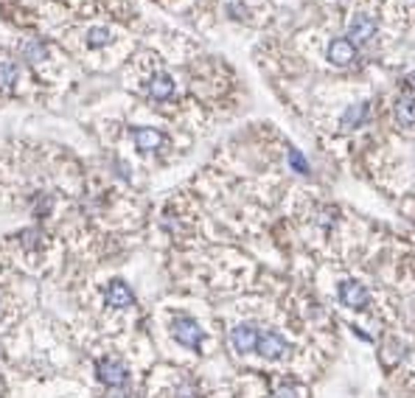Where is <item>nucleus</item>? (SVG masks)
Segmentation results:
<instances>
[{"instance_id":"1","label":"nucleus","mask_w":415,"mask_h":398,"mask_svg":"<svg viewBox=\"0 0 415 398\" xmlns=\"http://www.w3.org/2000/svg\"><path fill=\"white\" fill-rule=\"evenodd\" d=\"M171 337L182 345V348H188V351H199L202 348V339H205V331L199 328V323L194 320V317H174L171 320Z\"/></svg>"},{"instance_id":"2","label":"nucleus","mask_w":415,"mask_h":398,"mask_svg":"<svg viewBox=\"0 0 415 398\" xmlns=\"http://www.w3.org/2000/svg\"><path fill=\"white\" fill-rule=\"evenodd\" d=\"M289 351H292V348H289L286 337H281L278 331L267 328V331H261V334H259V342H256V353H259L261 359L278 362V359H284V356H286Z\"/></svg>"},{"instance_id":"3","label":"nucleus","mask_w":415,"mask_h":398,"mask_svg":"<svg viewBox=\"0 0 415 398\" xmlns=\"http://www.w3.org/2000/svg\"><path fill=\"white\" fill-rule=\"evenodd\" d=\"M96 376H99L101 384H107V387H112V390H121V387H126V381H129L126 364L118 362V359H110V356L96 362Z\"/></svg>"},{"instance_id":"4","label":"nucleus","mask_w":415,"mask_h":398,"mask_svg":"<svg viewBox=\"0 0 415 398\" xmlns=\"http://www.w3.org/2000/svg\"><path fill=\"white\" fill-rule=\"evenodd\" d=\"M337 297H340V303L345 309H354V311H362L370 303V292L359 281H342L340 289H337Z\"/></svg>"},{"instance_id":"5","label":"nucleus","mask_w":415,"mask_h":398,"mask_svg":"<svg viewBox=\"0 0 415 398\" xmlns=\"http://www.w3.org/2000/svg\"><path fill=\"white\" fill-rule=\"evenodd\" d=\"M376 20L367 15V12H356L354 17H351V23H348V40L354 43V45H367L373 37H376Z\"/></svg>"},{"instance_id":"6","label":"nucleus","mask_w":415,"mask_h":398,"mask_svg":"<svg viewBox=\"0 0 415 398\" xmlns=\"http://www.w3.org/2000/svg\"><path fill=\"white\" fill-rule=\"evenodd\" d=\"M328 62L337 65V68H348L356 62V45L348 40V37H337L328 43Z\"/></svg>"},{"instance_id":"7","label":"nucleus","mask_w":415,"mask_h":398,"mask_svg":"<svg viewBox=\"0 0 415 398\" xmlns=\"http://www.w3.org/2000/svg\"><path fill=\"white\" fill-rule=\"evenodd\" d=\"M259 325L256 323H239L233 331H231V345L239 351V353H253L256 351V342H259Z\"/></svg>"},{"instance_id":"8","label":"nucleus","mask_w":415,"mask_h":398,"mask_svg":"<svg viewBox=\"0 0 415 398\" xmlns=\"http://www.w3.org/2000/svg\"><path fill=\"white\" fill-rule=\"evenodd\" d=\"M367 115H370V101H359V104H351L342 115H340V129L342 132H354V129H359V126H365V121H367Z\"/></svg>"},{"instance_id":"9","label":"nucleus","mask_w":415,"mask_h":398,"mask_svg":"<svg viewBox=\"0 0 415 398\" xmlns=\"http://www.w3.org/2000/svg\"><path fill=\"white\" fill-rule=\"evenodd\" d=\"M393 118H395V124L404 126V129L415 124V96H412V93H404V96L395 98V104H393Z\"/></svg>"},{"instance_id":"10","label":"nucleus","mask_w":415,"mask_h":398,"mask_svg":"<svg viewBox=\"0 0 415 398\" xmlns=\"http://www.w3.org/2000/svg\"><path fill=\"white\" fill-rule=\"evenodd\" d=\"M132 303H135V295H132V289L124 281H112L107 286V306H112V309H129Z\"/></svg>"},{"instance_id":"11","label":"nucleus","mask_w":415,"mask_h":398,"mask_svg":"<svg viewBox=\"0 0 415 398\" xmlns=\"http://www.w3.org/2000/svg\"><path fill=\"white\" fill-rule=\"evenodd\" d=\"M132 140H135V146H138L140 152H157V149L163 146V135H160L157 129H149V126L135 129V132H132Z\"/></svg>"},{"instance_id":"12","label":"nucleus","mask_w":415,"mask_h":398,"mask_svg":"<svg viewBox=\"0 0 415 398\" xmlns=\"http://www.w3.org/2000/svg\"><path fill=\"white\" fill-rule=\"evenodd\" d=\"M149 96H152L154 101H166V98H171V96H174V79H171L168 73H157V76H152V82H149Z\"/></svg>"},{"instance_id":"13","label":"nucleus","mask_w":415,"mask_h":398,"mask_svg":"<svg viewBox=\"0 0 415 398\" xmlns=\"http://www.w3.org/2000/svg\"><path fill=\"white\" fill-rule=\"evenodd\" d=\"M20 51H23V57H26L29 62H43V59H48V45L40 43V40H29Z\"/></svg>"},{"instance_id":"14","label":"nucleus","mask_w":415,"mask_h":398,"mask_svg":"<svg viewBox=\"0 0 415 398\" xmlns=\"http://www.w3.org/2000/svg\"><path fill=\"white\" fill-rule=\"evenodd\" d=\"M110 43H112V31H110V29L93 26V29L87 31V45H90V48H104V45H110Z\"/></svg>"},{"instance_id":"15","label":"nucleus","mask_w":415,"mask_h":398,"mask_svg":"<svg viewBox=\"0 0 415 398\" xmlns=\"http://www.w3.org/2000/svg\"><path fill=\"white\" fill-rule=\"evenodd\" d=\"M17 76H20L17 65H12V62H0V90L12 87V84L17 82Z\"/></svg>"},{"instance_id":"16","label":"nucleus","mask_w":415,"mask_h":398,"mask_svg":"<svg viewBox=\"0 0 415 398\" xmlns=\"http://www.w3.org/2000/svg\"><path fill=\"white\" fill-rule=\"evenodd\" d=\"M174 398H199V390H196V384L182 381V384L177 387V395H174Z\"/></svg>"},{"instance_id":"17","label":"nucleus","mask_w":415,"mask_h":398,"mask_svg":"<svg viewBox=\"0 0 415 398\" xmlns=\"http://www.w3.org/2000/svg\"><path fill=\"white\" fill-rule=\"evenodd\" d=\"M289 163H292V165H295V168H298L300 174H306V171H309V163H306V157H300V154H298L295 149L289 152Z\"/></svg>"},{"instance_id":"18","label":"nucleus","mask_w":415,"mask_h":398,"mask_svg":"<svg viewBox=\"0 0 415 398\" xmlns=\"http://www.w3.org/2000/svg\"><path fill=\"white\" fill-rule=\"evenodd\" d=\"M48 211H51V196H48V199H43V196H40V202H37V214L43 216V214H48Z\"/></svg>"},{"instance_id":"19","label":"nucleus","mask_w":415,"mask_h":398,"mask_svg":"<svg viewBox=\"0 0 415 398\" xmlns=\"http://www.w3.org/2000/svg\"><path fill=\"white\" fill-rule=\"evenodd\" d=\"M404 87H407V90L415 96V71H409V73L404 76Z\"/></svg>"},{"instance_id":"20","label":"nucleus","mask_w":415,"mask_h":398,"mask_svg":"<svg viewBox=\"0 0 415 398\" xmlns=\"http://www.w3.org/2000/svg\"><path fill=\"white\" fill-rule=\"evenodd\" d=\"M275 398H298V392L292 390V387H284V390H278V395Z\"/></svg>"}]
</instances>
